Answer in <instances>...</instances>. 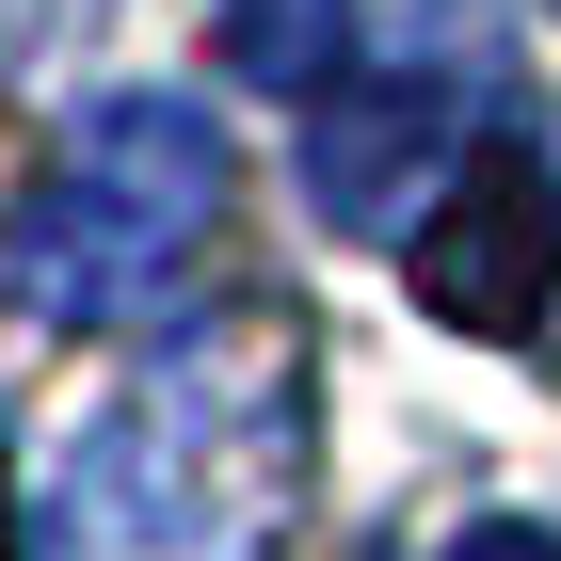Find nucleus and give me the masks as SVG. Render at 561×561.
<instances>
[{
    "label": "nucleus",
    "instance_id": "f257e3e1",
    "mask_svg": "<svg viewBox=\"0 0 561 561\" xmlns=\"http://www.w3.org/2000/svg\"><path fill=\"white\" fill-rule=\"evenodd\" d=\"M305 497V321L241 305L193 321L96 401V433L48 481L33 561H273Z\"/></svg>",
    "mask_w": 561,
    "mask_h": 561
},
{
    "label": "nucleus",
    "instance_id": "f03ea898",
    "mask_svg": "<svg viewBox=\"0 0 561 561\" xmlns=\"http://www.w3.org/2000/svg\"><path fill=\"white\" fill-rule=\"evenodd\" d=\"M209 225H225V129L193 96H96L0 225V289L33 337H129L193 289Z\"/></svg>",
    "mask_w": 561,
    "mask_h": 561
},
{
    "label": "nucleus",
    "instance_id": "7ed1b4c3",
    "mask_svg": "<svg viewBox=\"0 0 561 561\" xmlns=\"http://www.w3.org/2000/svg\"><path fill=\"white\" fill-rule=\"evenodd\" d=\"M497 65H514V33H497V0H417V33L386 48V65H353L321 113H305V193H321V225H353V241H417L433 193L481 161V96H497Z\"/></svg>",
    "mask_w": 561,
    "mask_h": 561
},
{
    "label": "nucleus",
    "instance_id": "20e7f679",
    "mask_svg": "<svg viewBox=\"0 0 561 561\" xmlns=\"http://www.w3.org/2000/svg\"><path fill=\"white\" fill-rule=\"evenodd\" d=\"M417 257V305L449 321V337H529L561 305V145L497 129L449 193H433V225L401 241Z\"/></svg>",
    "mask_w": 561,
    "mask_h": 561
},
{
    "label": "nucleus",
    "instance_id": "39448f33",
    "mask_svg": "<svg viewBox=\"0 0 561 561\" xmlns=\"http://www.w3.org/2000/svg\"><path fill=\"white\" fill-rule=\"evenodd\" d=\"M209 33H225V81H257V96H337L353 48H369V16H353V0H209Z\"/></svg>",
    "mask_w": 561,
    "mask_h": 561
},
{
    "label": "nucleus",
    "instance_id": "423d86ee",
    "mask_svg": "<svg viewBox=\"0 0 561 561\" xmlns=\"http://www.w3.org/2000/svg\"><path fill=\"white\" fill-rule=\"evenodd\" d=\"M433 561H561V529L546 514H481V529H449Z\"/></svg>",
    "mask_w": 561,
    "mask_h": 561
},
{
    "label": "nucleus",
    "instance_id": "0eeeda50",
    "mask_svg": "<svg viewBox=\"0 0 561 561\" xmlns=\"http://www.w3.org/2000/svg\"><path fill=\"white\" fill-rule=\"evenodd\" d=\"M0 561H33V546H16V466H0Z\"/></svg>",
    "mask_w": 561,
    "mask_h": 561
}]
</instances>
